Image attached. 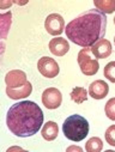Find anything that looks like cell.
<instances>
[{
    "instance_id": "obj_1",
    "label": "cell",
    "mask_w": 115,
    "mask_h": 152,
    "mask_svg": "<svg viewBox=\"0 0 115 152\" xmlns=\"http://www.w3.org/2000/svg\"><path fill=\"white\" fill-rule=\"evenodd\" d=\"M107 31V17L96 9L88 10L72 19L65 28L67 39L83 48L102 40Z\"/></svg>"
},
{
    "instance_id": "obj_2",
    "label": "cell",
    "mask_w": 115,
    "mask_h": 152,
    "mask_svg": "<svg viewBox=\"0 0 115 152\" xmlns=\"http://www.w3.org/2000/svg\"><path fill=\"white\" fill-rule=\"evenodd\" d=\"M6 125L10 132L16 137H32L38 133L43 125L42 109L31 101H22L15 103L7 111Z\"/></svg>"
},
{
    "instance_id": "obj_3",
    "label": "cell",
    "mask_w": 115,
    "mask_h": 152,
    "mask_svg": "<svg viewBox=\"0 0 115 152\" xmlns=\"http://www.w3.org/2000/svg\"><path fill=\"white\" fill-rule=\"evenodd\" d=\"M89 129L90 127L88 120L82 115H78V114L68 116L62 125V132L65 137L74 142L84 140L89 134Z\"/></svg>"
},
{
    "instance_id": "obj_4",
    "label": "cell",
    "mask_w": 115,
    "mask_h": 152,
    "mask_svg": "<svg viewBox=\"0 0 115 152\" xmlns=\"http://www.w3.org/2000/svg\"><path fill=\"white\" fill-rule=\"evenodd\" d=\"M91 54L92 53H91L90 48H83L78 53V56H77V60H78V65L81 67L82 73L88 75V77L95 75L100 68L98 60L96 58H92Z\"/></svg>"
},
{
    "instance_id": "obj_5",
    "label": "cell",
    "mask_w": 115,
    "mask_h": 152,
    "mask_svg": "<svg viewBox=\"0 0 115 152\" xmlns=\"http://www.w3.org/2000/svg\"><path fill=\"white\" fill-rule=\"evenodd\" d=\"M37 69L45 78H55L60 72L58 62L48 56H42L37 61Z\"/></svg>"
},
{
    "instance_id": "obj_6",
    "label": "cell",
    "mask_w": 115,
    "mask_h": 152,
    "mask_svg": "<svg viewBox=\"0 0 115 152\" xmlns=\"http://www.w3.org/2000/svg\"><path fill=\"white\" fill-rule=\"evenodd\" d=\"M45 29L52 36H59L65 31V20L59 13H51L45 20Z\"/></svg>"
},
{
    "instance_id": "obj_7",
    "label": "cell",
    "mask_w": 115,
    "mask_h": 152,
    "mask_svg": "<svg viewBox=\"0 0 115 152\" xmlns=\"http://www.w3.org/2000/svg\"><path fill=\"white\" fill-rule=\"evenodd\" d=\"M62 103V94L56 88H48L42 94V104L51 110L58 109Z\"/></svg>"
},
{
    "instance_id": "obj_8",
    "label": "cell",
    "mask_w": 115,
    "mask_h": 152,
    "mask_svg": "<svg viewBox=\"0 0 115 152\" xmlns=\"http://www.w3.org/2000/svg\"><path fill=\"white\" fill-rule=\"evenodd\" d=\"M5 83H6V89L22 88L28 83L26 74H25V72H23L21 69H12L6 73Z\"/></svg>"
},
{
    "instance_id": "obj_9",
    "label": "cell",
    "mask_w": 115,
    "mask_h": 152,
    "mask_svg": "<svg viewBox=\"0 0 115 152\" xmlns=\"http://www.w3.org/2000/svg\"><path fill=\"white\" fill-rule=\"evenodd\" d=\"M90 49L96 59H107L111 54V43L108 40L102 39L97 41L94 46H91Z\"/></svg>"
},
{
    "instance_id": "obj_10",
    "label": "cell",
    "mask_w": 115,
    "mask_h": 152,
    "mask_svg": "<svg viewBox=\"0 0 115 152\" xmlns=\"http://www.w3.org/2000/svg\"><path fill=\"white\" fill-rule=\"evenodd\" d=\"M88 92L89 96L92 97L94 99H103L109 92V85L104 80L98 79L90 84Z\"/></svg>"
},
{
    "instance_id": "obj_11",
    "label": "cell",
    "mask_w": 115,
    "mask_h": 152,
    "mask_svg": "<svg viewBox=\"0 0 115 152\" xmlns=\"http://www.w3.org/2000/svg\"><path fill=\"white\" fill-rule=\"evenodd\" d=\"M49 50L55 56H64L70 50V45L66 39L55 37V39H52L49 42Z\"/></svg>"
},
{
    "instance_id": "obj_12",
    "label": "cell",
    "mask_w": 115,
    "mask_h": 152,
    "mask_svg": "<svg viewBox=\"0 0 115 152\" xmlns=\"http://www.w3.org/2000/svg\"><path fill=\"white\" fill-rule=\"evenodd\" d=\"M32 92V85L30 82H28L24 86L17 88V89H6V95L11 99H22L28 96H30Z\"/></svg>"
},
{
    "instance_id": "obj_13",
    "label": "cell",
    "mask_w": 115,
    "mask_h": 152,
    "mask_svg": "<svg viewBox=\"0 0 115 152\" xmlns=\"http://www.w3.org/2000/svg\"><path fill=\"white\" fill-rule=\"evenodd\" d=\"M41 134L45 140L47 141H53L58 138L59 135V127L58 124H55L54 121H48L47 124L43 125L42 129H41Z\"/></svg>"
},
{
    "instance_id": "obj_14",
    "label": "cell",
    "mask_w": 115,
    "mask_h": 152,
    "mask_svg": "<svg viewBox=\"0 0 115 152\" xmlns=\"http://www.w3.org/2000/svg\"><path fill=\"white\" fill-rule=\"evenodd\" d=\"M94 4L96 10L103 15H110L115 11V0H95Z\"/></svg>"
},
{
    "instance_id": "obj_15",
    "label": "cell",
    "mask_w": 115,
    "mask_h": 152,
    "mask_svg": "<svg viewBox=\"0 0 115 152\" xmlns=\"http://www.w3.org/2000/svg\"><path fill=\"white\" fill-rule=\"evenodd\" d=\"M88 95H89V92L86 91V89H84V88H82V86H75V88H73L72 91H71V94H70L71 99H72L74 103H77V104L84 103V102L88 99Z\"/></svg>"
},
{
    "instance_id": "obj_16",
    "label": "cell",
    "mask_w": 115,
    "mask_h": 152,
    "mask_svg": "<svg viewBox=\"0 0 115 152\" xmlns=\"http://www.w3.org/2000/svg\"><path fill=\"white\" fill-rule=\"evenodd\" d=\"M11 23H12V13L11 12H6L0 16V31H1V39L5 40L6 36L9 34V30L11 28Z\"/></svg>"
},
{
    "instance_id": "obj_17",
    "label": "cell",
    "mask_w": 115,
    "mask_h": 152,
    "mask_svg": "<svg viewBox=\"0 0 115 152\" xmlns=\"http://www.w3.org/2000/svg\"><path fill=\"white\" fill-rule=\"evenodd\" d=\"M85 150L88 152H101L103 150V141L98 137H92L86 141Z\"/></svg>"
},
{
    "instance_id": "obj_18",
    "label": "cell",
    "mask_w": 115,
    "mask_h": 152,
    "mask_svg": "<svg viewBox=\"0 0 115 152\" xmlns=\"http://www.w3.org/2000/svg\"><path fill=\"white\" fill-rule=\"evenodd\" d=\"M104 77L110 82L115 84V61H110L105 65L104 71H103Z\"/></svg>"
},
{
    "instance_id": "obj_19",
    "label": "cell",
    "mask_w": 115,
    "mask_h": 152,
    "mask_svg": "<svg viewBox=\"0 0 115 152\" xmlns=\"http://www.w3.org/2000/svg\"><path fill=\"white\" fill-rule=\"evenodd\" d=\"M104 113L108 119L115 121V97L110 98L107 103H105V107H104Z\"/></svg>"
},
{
    "instance_id": "obj_20",
    "label": "cell",
    "mask_w": 115,
    "mask_h": 152,
    "mask_svg": "<svg viewBox=\"0 0 115 152\" xmlns=\"http://www.w3.org/2000/svg\"><path fill=\"white\" fill-rule=\"evenodd\" d=\"M105 141L110 145V146H114L115 147V125H111L107 128L105 131Z\"/></svg>"
},
{
    "instance_id": "obj_21",
    "label": "cell",
    "mask_w": 115,
    "mask_h": 152,
    "mask_svg": "<svg viewBox=\"0 0 115 152\" xmlns=\"http://www.w3.org/2000/svg\"><path fill=\"white\" fill-rule=\"evenodd\" d=\"M67 151L70 152V151H79V152H82L83 151V148L82 147H79V146H71V147H68L67 148Z\"/></svg>"
},
{
    "instance_id": "obj_22",
    "label": "cell",
    "mask_w": 115,
    "mask_h": 152,
    "mask_svg": "<svg viewBox=\"0 0 115 152\" xmlns=\"http://www.w3.org/2000/svg\"><path fill=\"white\" fill-rule=\"evenodd\" d=\"M12 4H13V1H10V3H3V5H1V7H3V9H5L6 6H11Z\"/></svg>"
},
{
    "instance_id": "obj_23",
    "label": "cell",
    "mask_w": 115,
    "mask_h": 152,
    "mask_svg": "<svg viewBox=\"0 0 115 152\" xmlns=\"http://www.w3.org/2000/svg\"><path fill=\"white\" fill-rule=\"evenodd\" d=\"M114 45H115V36H114Z\"/></svg>"
},
{
    "instance_id": "obj_24",
    "label": "cell",
    "mask_w": 115,
    "mask_h": 152,
    "mask_svg": "<svg viewBox=\"0 0 115 152\" xmlns=\"http://www.w3.org/2000/svg\"><path fill=\"white\" fill-rule=\"evenodd\" d=\"M114 24H115V17H114Z\"/></svg>"
}]
</instances>
